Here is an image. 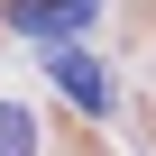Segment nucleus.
Returning <instances> with one entry per match:
<instances>
[{
    "mask_svg": "<svg viewBox=\"0 0 156 156\" xmlns=\"http://www.w3.org/2000/svg\"><path fill=\"white\" fill-rule=\"evenodd\" d=\"M46 73L64 83V101H73V110H92V119H110V110H119L110 64H101V55H83V46H46Z\"/></svg>",
    "mask_w": 156,
    "mask_h": 156,
    "instance_id": "obj_1",
    "label": "nucleus"
},
{
    "mask_svg": "<svg viewBox=\"0 0 156 156\" xmlns=\"http://www.w3.org/2000/svg\"><path fill=\"white\" fill-rule=\"evenodd\" d=\"M92 19H101V0H9V28L37 46H73Z\"/></svg>",
    "mask_w": 156,
    "mask_h": 156,
    "instance_id": "obj_2",
    "label": "nucleus"
},
{
    "mask_svg": "<svg viewBox=\"0 0 156 156\" xmlns=\"http://www.w3.org/2000/svg\"><path fill=\"white\" fill-rule=\"evenodd\" d=\"M0 156H37V119L19 101H0Z\"/></svg>",
    "mask_w": 156,
    "mask_h": 156,
    "instance_id": "obj_3",
    "label": "nucleus"
}]
</instances>
